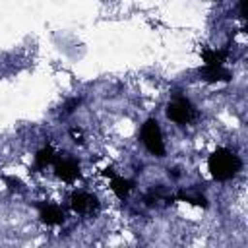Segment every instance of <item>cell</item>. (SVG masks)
<instances>
[{"instance_id": "obj_11", "label": "cell", "mask_w": 248, "mask_h": 248, "mask_svg": "<svg viewBox=\"0 0 248 248\" xmlns=\"http://www.w3.org/2000/svg\"><path fill=\"white\" fill-rule=\"evenodd\" d=\"M180 198H182V200H186V202H192V203H196V205H203V207L207 205L203 196H190V194H182Z\"/></svg>"}, {"instance_id": "obj_10", "label": "cell", "mask_w": 248, "mask_h": 248, "mask_svg": "<svg viewBox=\"0 0 248 248\" xmlns=\"http://www.w3.org/2000/svg\"><path fill=\"white\" fill-rule=\"evenodd\" d=\"M52 159H54V149H52L50 145H46V147H43V149L37 151V155H35V167H37V169H43V167H46Z\"/></svg>"}, {"instance_id": "obj_4", "label": "cell", "mask_w": 248, "mask_h": 248, "mask_svg": "<svg viewBox=\"0 0 248 248\" xmlns=\"http://www.w3.org/2000/svg\"><path fill=\"white\" fill-rule=\"evenodd\" d=\"M70 207L76 213H91L99 207V200L97 196L87 194V192H74L70 196Z\"/></svg>"}, {"instance_id": "obj_9", "label": "cell", "mask_w": 248, "mask_h": 248, "mask_svg": "<svg viewBox=\"0 0 248 248\" xmlns=\"http://www.w3.org/2000/svg\"><path fill=\"white\" fill-rule=\"evenodd\" d=\"M203 62L207 66H223V60L227 58V50H211V48H203L202 52Z\"/></svg>"}, {"instance_id": "obj_1", "label": "cell", "mask_w": 248, "mask_h": 248, "mask_svg": "<svg viewBox=\"0 0 248 248\" xmlns=\"http://www.w3.org/2000/svg\"><path fill=\"white\" fill-rule=\"evenodd\" d=\"M207 169L215 180H229L238 174V170L242 169V161L234 151L217 147L207 159Z\"/></svg>"}, {"instance_id": "obj_5", "label": "cell", "mask_w": 248, "mask_h": 248, "mask_svg": "<svg viewBox=\"0 0 248 248\" xmlns=\"http://www.w3.org/2000/svg\"><path fill=\"white\" fill-rule=\"evenodd\" d=\"M54 172L60 180L64 182H74L78 176H79V165L72 159V157H64V159H58L56 165H54Z\"/></svg>"}, {"instance_id": "obj_3", "label": "cell", "mask_w": 248, "mask_h": 248, "mask_svg": "<svg viewBox=\"0 0 248 248\" xmlns=\"http://www.w3.org/2000/svg\"><path fill=\"white\" fill-rule=\"evenodd\" d=\"M140 138H141V143L145 145V149L157 157H163L165 155V143H163V136H161V128H159V122L155 118H147L141 126V132H140Z\"/></svg>"}, {"instance_id": "obj_8", "label": "cell", "mask_w": 248, "mask_h": 248, "mask_svg": "<svg viewBox=\"0 0 248 248\" xmlns=\"http://www.w3.org/2000/svg\"><path fill=\"white\" fill-rule=\"evenodd\" d=\"M200 76L205 79V81H229L231 79V72L225 70L223 66H203L200 70Z\"/></svg>"}, {"instance_id": "obj_2", "label": "cell", "mask_w": 248, "mask_h": 248, "mask_svg": "<svg viewBox=\"0 0 248 248\" xmlns=\"http://www.w3.org/2000/svg\"><path fill=\"white\" fill-rule=\"evenodd\" d=\"M167 118L176 122V124H190L198 118L196 107L190 103V99L176 95L169 105H167Z\"/></svg>"}, {"instance_id": "obj_6", "label": "cell", "mask_w": 248, "mask_h": 248, "mask_svg": "<svg viewBox=\"0 0 248 248\" xmlns=\"http://www.w3.org/2000/svg\"><path fill=\"white\" fill-rule=\"evenodd\" d=\"M105 176H110L112 178V192L120 198V200H124L128 194H130V190H132V186H134V182L132 180H126V178H122V176H116V174H112V169H105Z\"/></svg>"}, {"instance_id": "obj_7", "label": "cell", "mask_w": 248, "mask_h": 248, "mask_svg": "<svg viewBox=\"0 0 248 248\" xmlns=\"http://www.w3.org/2000/svg\"><path fill=\"white\" fill-rule=\"evenodd\" d=\"M41 219L46 225H60V223H64V211L54 203H43L41 205Z\"/></svg>"}]
</instances>
